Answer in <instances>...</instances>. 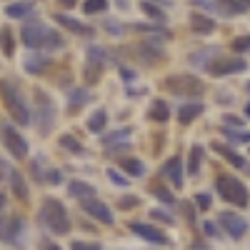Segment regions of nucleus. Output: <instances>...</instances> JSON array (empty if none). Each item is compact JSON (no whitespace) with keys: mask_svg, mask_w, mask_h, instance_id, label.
<instances>
[{"mask_svg":"<svg viewBox=\"0 0 250 250\" xmlns=\"http://www.w3.org/2000/svg\"><path fill=\"white\" fill-rule=\"evenodd\" d=\"M20 38L28 48H35V50H55V48H62V38L43 25V23H28L23 30H20Z\"/></svg>","mask_w":250,"mask_h":250,"instance_id":"f257e3e1","label":"nucleus"},{"mask_svg":"<svg viewBox=\"0 0 250 250\" xmlns=\"http://www.w3.org/2000/svg\"><path fill=\"white\" fill-rule=\"evenodd\" d=\"M40 220H43V225L50 228L55 235L70 233L68 210H65V205H62L60 200H55V198H45L43 200V208H40Z\"/></svg>","mask_w":250,"mask_h":250,"instance_id":"f03ea898","label":"nucleus"},{"mask_svg":"<svg viewBox=\"0 0 250 250\" xmlns=\"http://www.w3.org/2000/svg\"><path fill=\"white\" fill-rule=\"evenodd\" d=\"M0 98H3L10 118H13L18 125H28V123H30V110H28V105L23 103L18 88L13 85L10 80H0Z\"/></svg>","mask_w":250,"mask_h":250,"instance_id":"7ed1b4c3","label":"nucleus"},{"mask_svg":"<svg viewBox=\"0 0 250 250\" xmlns=\"http://www.w3.org/2000/svg\"><path fill=\"white\" fill-rule=\"evenodd\" d=\"M215 188H218V193H220L223 200L233 203V205H238V208H245L248 200H250L248 188H245L238 178H233V175H220V178L215 180Z\"/></svg>","mask_w":250,"mask_h":250,"instance_id":"20e7f679","label":"nucleus"},{"mask_svg":"<svg viewBox=\"0 0 250 250\" xmlns=\"http://www.w3.org/2000/svg\"><path fill=\"white\" fill-rule=\"evenodd\" d=\"M165 88L180 98H195V95H203L205 90V85L195 75H170L165 80Z\"/></svg>","mask_w":250,"mask_h":250,"instance_id":"39448f33","label":"nucleus"},{"mask_svg":"<svg viewBox=\"0 0 250 250\" xmlns=\"http://www.w3.org/2000/svg\"><path fill=\"white\" fill-rule=\"evenodd\" d=\"M35 118H38V128L40 133H48L50 130V125L55 120V108H53V103L48 98V93L43 90H35Z\"/></svg>","mask_w":250,"mask_h":250,"instance_id":"423d86ee","label":"nucleus"},{"mask_svg":"<svg viewBox=\"0 0 250 250\" xmlns=\"http://www.w3.org/2000/svg\"><path fill=\"white\" fill-rule=\"evenodd\" d=\"M23 235V220L18 215H10V218H3L0 220V240L8 243V245H15Z\"/></svg>","mask_w":250,"mask_h":250,"instance_id":"0eeeda50","label":"nucleus"},{"mask_svg":"<svg viewBox=\"0 0 250 250\" xmlns=\"http://www.w3.org/2000/svg\"><path fill=\"white\" fill-rule=\"evenodd\" d=\"M248 68V62L240 60V58H218L213 65H208V70H210L213 75H235V73H243Z\"/></svg>","mask_w":250,"mask_h":250,"instance_id":"6e6552de","label":"nucleus"},{"mask_svg":"<svg viewBox=\"0 0 250 250\" xmlns=\"http://www.w3.org/2000/svg\"><path fill=\"white\" fill-rule=\"evenodd\" d=\"M3 140H5V148L15 158H25L28 155V143H25L23 135L13 128V125H5V128H3Z\"/></svg>","mask_w":250,"mask_h":250,"instance_id":"1a4fd4ad","label":"nucleus"},{"mask_svg":"<svg viewBox=\"0 0 250 250\" xmlns=\"http://www.w3.org/2000/svg\"><path fill=\"white\" fill-rule=\"evenodd\" d=\"M220 225L228 230V235L235 238V240L248 233V220L240 218V215H235V213H220Z\"/></svg>","mask_w":250,"mask_h":250,"instance_id":"9d476101","label":"nucleus"},{"mask_svg":"<svg viewBox=\"0 0 250 250\" xmlns=\"http://www.w3.org/2000/svg\"><path fill=\"white\" fill-rule=\"evenodd\" d=\"M130 230L138 233L140 238H145L148 243H155V245H168L170 243L163 230H158V228H153V225H145V223H130Z\"/></svg>","mask_w":250,"mask_h":250,"instance_id":"9b49d317","label":"nucleus"},{"mask_svg":"<svg viewBox=\"0 0 250 250\" xmlns=\"http://www.w3.org/2000/svg\"><path fill=\"white\" fill-rule=\"evenodd\" d=\"M83 210H85L88 215H93V218H98L100 223H113V213H110V208L105 205V203H100V200H95V198H85L83 200Z\"/></svg>","mask_w":250,"mask_h":250,"instance_id":"f8f14e48","label":"nucleus"},{"mask_svg":"<svg viewBox=\"0 0 250 250\" xmlns=\"http://www.w3.org/2000/svg\"><path fill=\"white\" fill-rule=\"evenodd\" d=\"M163 173H165V178H168L175 188H180V185H183V160H180L178 155H175V158H170L168 163H165Z\"/></svg>","mask_w":250,"mask_h":250,"instance_id":"ddd939ff","label":"nucleus"},{"mask_svg":"<svg viewBox=\"0 0 250 250\" xmlns=\"http://www.w3.org/2000/svg\"><path fill=\"white\" fill-rule=\"evenodd\" d=\"M215 5L225 15H238V13L250 10V0H215Z\"/></svg>","mask_w":250,"mask_h":250,"instance_id":"4468645a","label":"nucleus"},{"mask_svg":"<svg viewBox=\"0 0 250 250\" xmlns=\"http://www.w3.org/2000/svg\"><path fill=\"white\" fill-rule=\"evenodd\" d=\"M55 23L62 25V28H68V30H73V33H78V35H90V33H93L88 25L78 23L75 18H68V15H55Z\"/></svg>","mask_w":250,"mask_h":250,"instance_id":"2eb2a0df","label":"nucleus"},{"mask_svg":"<svg viewBox=\"0 0 250 250\" xmlns=\"http://www.w3.org/2000/svg\"><path fill=\"white\" fill-rule=\"evenodd\" d=\"M190 28L195 30V33H203V35H208V33H213L215 30V20H210L208 15H193L190 18Z\"/></svg>","mask_w":250,"mask_h":250,"instance_id":"dca6fc26","label":"nucleus"},{"mask_svg":"<svg viewBox=\"0 0 250 250\" xmlns=\"http://www.w3.org/2000/svg\"><path fill=\"white\" fill-rule=\"evenodd\" d=\"M213 150L218 153V155H223L230 165H235V168H243L245 165V160H243V155H238V153H233L230 148H225V145H220V143H213Z\"/></svg>","mask_w":250,"mask_h":250,"instance_id":"f3484780","label":"nucleus"},{"mask_svg":"<svg viewBox=\"0 0 250 250\" xmlns=\"http://www.w3.org/2000/svg\"><path fill=\"white\" fill-rule=\"evenodd\" d=\"M68 190H70V195H75V198H80V200H85V198H95V188H93V185H88V183H80V180H73Z\"/></svg>","mask_w":250,"mask_h":250,"instance_id":"a211bd4d","label":"nucleus"},{"mask_svg":"<svg viewBox=\"0 0 250 250\" xmlns=\"http://www.w3.org/2000/svg\"><path fill=\"white\" fill-rule=\"evenodd\" d=\"M203 113V105H200V103H190V105H183L180 108V113H178V118H180V123H193L198 115Z\"/></svg>","mask_w":250,"mask_h":250,"instance_id":"6ab92c4d","label":"nucleus"},{"mask_svg":"<svg viewBox=\"0 0 250 250\" xmlns=\"http://www.w3.org/2000/svg\"><path fill=\"white\" fill-rule=\"evenodd\" d=\"M170 118V110H168V105H165V100H155L153 103V108H150V120H155V123H165Z\"/></svg>","mask_w":250,"mask_h":250,"instance_id":"aec40b11","label":"nucleus"},{"mask_svg":"<svg viewBox=\"0 0 250 250\" xmlns=\"http://www.w3.org/2000/svg\"><path fill=\"white\" fill-rule=\"evenodd\" d=\"M10 188H13V193L20 200L28 198V188H25V180H23V175H20V173H10Z\"/></svg>","mask_w":250,"mask_h":250,"instance_id":"412c9836","label":"nucleus"},{"mask_svg":"<svg viewBox=\"0 0 250 250\" xmlns=\"http://www.w3.org/2000/svg\"><path fill=\"white\" fill-rule=\"evenodd\" d=\"M105 123H108L105 110H95V113L90 115V120H88V130H90V133H100L103 128H105Z\"/></svg>","mask_w":250,"mask_h":250,"instance_id":"4be33fe9","label":"nucleus"},{"mask_svg":"<svg viewBox=\"0 0 250 250\" xmlns=\"http://www.w3.org/2000/svg\"><path fill=\"white\" fill-rule=\"evenodd\" d=\"M88 98H90V93L88 90H75L73 95H70V103H68V110H80L83 105H85V103H88Z\"/></svg>","mask_w":250,"mask_h":250,"instance_id":"5701e85b","label":"nucleus"},{"mask_svg":"<svg viewBox=\"0 0 250 250\" xmlns=\"http://www.w3.org/2000/svg\"><path fill=\"white\" fill-rule=\"evenodd\" d=\"M200 160H203V148L200 145H193L190 148V163H188V173L195 175L200 170Z\"/></svg>","mask_w":250,"mask_h":250,"instance_id":"b1692460","label":"nucleus"},{"mask_svg":"<svg viewBox=\"0 0 250 250\" xmlns=\"http://www.w3.org/2000/svg\"><path fill=\"white\" fill-rule=\"evenodd\" d=\"M120 168H123V170H128L130 175H143V173H145L143 163L135 160V158H123V160H120Z\"/></svg>","mask_w":250,"mask_h":250,"instance_id":"393cba45","label":"nucleus"},{"mask_svg":"<svg viewBox=\"0 0 250 250\" xmlns=\"http://www.w3.org/2000/svg\"><path fill=\"white\" fill-rule=\"evenodd\" d=\"M30 10H33V3H15V5H8L5 8V13L10 18H25Z\"/></svg>","mask_w":250,"mask_h":250,"instance_id":"a878e982","label":"nucleus"},{"mask_svg":"<svg viewBox=\"0 0 250 250\" xmlns=\"http://www.w3.org/2000/svg\"><path fill=\"white\" fill-rule=\"evenodd\" d=\"M140 8H143V13H145V15H150L153 20H158V23H163V20H165V13H163L158 5L148 3V0H143V3H140Z\"/></svg>","mask_w":250,"mask_h":250,"instance_id":"bb28decb","label":"nucleus"},{"mask_svg":"<svg viewBox=\"0 0 250 250\" xmlns=\"http://www.w3.org/2000/svg\"><path fill=\"white\" fill-rule=\"evenodd\" d=\"M108 8V0H85L83 3V10H85L88 15H93V13H103Z\"/></svg>","mask_w":250,"mask_h":250,"instance_id":"cd10ccee","label":"nucleus"},{"mask_svg":"<svg viewBox=\"0 0 250 250\" xmlns=\"http://www.w3.org/2000/svg\"><path fill=\"white\" fill-rule=\"evenodd\" d=\"M223 135H225V138H230L233 143H248V140H250V133H248V130H233V128H225V130H223Z\"/></svg>","mask_w":250,"mask_h":250,"instance_id":"c85d7f7f","label":"nucleus"},{"mask_svg":"<svg viewBox=\"0 0 250 250\" xmlns=\"http://www.w3.org/2000/svg\"><path fill=\"white\" fill-rule=\"evenodd\" d=\"M3 53H5L8 58L15 53V48H13V30H10V28L3 30Z\"/></svg>","mask_w":250,"mask_h":250,"instance_id":"c756f323","label":"nucleus"},{"mask_svg":"<svg viewBox=\"0 0 250 250\" xmlns=\"http://www.w3.org/2000/svg\"><path fill=\"white\" fill-rule=\"evenodd\" d=\"M45 65H48V58H35V62H33V60L25 62V70H28V73H40Z\"/></svg>","mask_w":250,"mask_h":250,"instance_id":"7c9ffc66","label":"nucleus"},{"mask_svg":"<svg viewBox=\"0 0 250 250\" xmlns=\"http://www.w3.org/2000/svg\"><path fill=\"white\" fill-rule=\"evenodd\" d=\"M233 50H235V53H245V50H250V35H240V38H235V40H233Z\"/></svg>","mask_w":250,"mask_h":250,"instance_id":"2f4dec72","label":"nucleus"},{"mask_svg":"<svg viewBox=\"0 0 250 250\" xmlns=\"http://www.w3.org/2000/svg\"><path fill=\"white\" fill-rule=\"evenodd\" d=\"M153 195H155V198H160L163 203H168V205H170V203H175V200H173V195H170V190H165L163 185H153Z\"/></svg>","mask_w":250,"mask_h":250,"instance_id":"473e14b6","label":"nucleus"},{"mask_svg":"<svg viewBox=\"0 0 250 250\" xmlns=\"http://www.w3.org/2000/svg\"><path fill=\"white\" fill-rule=\"evenodd\" d=\"M60 145H62V148H68V150H75V153L83 150V148H80V143H78L73 135H62V138H60Z\"/></svg>","mask_w":250,"mask_h":250,"instance_id":"72a5a7b5","label":"nucleus"},{"mask_svg":"<svg viewBox=\"0 0 250 250\" xmlns=\"http://www.w3.org/2000/svg\"><path fill=\"white\" fill-rule=\"evenodd\" d=\"M128 135H130V128H123V130H118V133H113V135H105V140H103V143H105V145H113L115 140L128 138Z\"/></svg>","mask_w":250,"mask_h":250,"instance_id":"f704fd0d","label":"nucleus"},{"mask_svg":"<svg viewBox=\"0 0 250 250\" xmlns=\"http://www.w3.org/2000/svg\"><path fill=\"white\" fill-rule=\"evenodd\" d=\"M195 203H198L200 210H208V208H210V195H208V193H198L195 195Z\"/></svg>","mask_w":250,"mask_h":250,"instance_id":"c9c22d12","label":"nucleus"},{"mask_svg":"<svg viewBox=\"0 0 250 250\" xmlns=\"http://www.w3.org/2000/svg\"><path fill=\"white\" fill-rule=\"evenodd\" d=\"M108 178H110V180H113V183H115V185H128V183H130V180H128V178H125V175H120V173H115V170H113V168H110V170H108Z\"/></svg>","mask_w":250,"mask_h":250,"instance_id":"e433bc0d","label":"nucleus"},{"mask_svg":"<svg viewBox=\"0 0 250 250\" xmlns=\"http://www.w3.org/2000/svg\"><path fill=\"white\" fill-rule=\"evenodd\" d=\"M123 210H128V208H133V205H138V198H133V195H125V198H120V203H118Z\"/></svg>","mask_w":250,"mask_h":250,"instance_id":"4c0bfd02","label":"nucleus"},{"mask_svg":"<svg viewBox=\"0 0 250 250\" xmlns=\"http://www.w3.org/2000/svg\"><path fill=\"white\" fill-rule=\"evenodd\" d=\"M73 250H100V245L98 243H73Z\"/></svg>","mask_w":250,"mask_h":250,"instance_id":"58836bf2","label":"nucleus"},{"mask_svg":"<svg viewBox=\"0 0 250 250\" xmlns=\"http://www.w3.org/2000/svg\"><path fill=\"white\" fill-rule=\"evenodd\" d=\"M150 215H153V218H158V220H163V223H168V225L173 223V218H170V215H165V213H160V210H153Z\"/></svg>","mask_w":250,"mask_h":250,"instance_id":"ea45409f","label":"nucleus"},{"mask_svg":"<svg viewBox=\"0 0 250 250\" xmlns=\"http://www.w3.org/2000/svg\"><path fill=\"white\" fill-rule=\"evenodd\" d=\"M223 120H225L228 125H243V120H240V118H235V115H225Z\"/></svg>","mask_w":250,"mask_h":250,"instance_id":"a19ab883","label":"nucleus"},{"mask_svg":"<svg viewBox=\"0 0 250 250\" xmlns=\"http://www.w3.org/2000/svg\"><path fill=\"white\" fill-rule=\"evenodd\" d=\"M205 233H208V235H218V228H215L213 223H205Z\"/></svg>","mask_w":250,"mask_h":250,"instance_id":"79ce46f5","label":"nucleus"},{"mask_svg":"<svg viewBox=\"0 0 250 250\" xmlns=\"http://www.w3.org/2000/svg\"><path fill=\"white\" fill-rule=\"evenodd\" d=\"M58 3H60V5H65V8H73L78 0H58Z\"/></svg>","mask_w":250,"mask_h":250,"instance_id":"37998d69","label":"nucleus"},{"mask_svg":"<svg viewBox=\"0 0 250 250\" xmlns=\"http://www.w3.org/2000/svg\"><path fill=\"white\" fill-rule=\"evenodd\" d=\"M43 250H60V248H58L55 243H45V245H43Z\"/></svg>","mask_w":250,"mask_h":250,"instance_id":"c03bdc74","label":"nucleus"},{"mask_svg":"<svg viewBox=\"0 0 250 250\" xmlns=\"http://www.w3.org/2000/svg\"><path fill=\"white\" fill-rule=\"evenodd\" d=\"M3 205H5V195L0 193V210H3Z\"/></svg>","mask_w":250,"mask_h":250,"instance_id":"a18cd8bd","label":"nucleus"},{"mask_svg":"<svg viewBox=\"0 0 250 250\" xmlns=\"http://www.w3.org/2000/svg\"><path fill=\"white\" fill-rule=\"evenodd\" d=\"M245 115H248V118H250V103H248V108H245Z\"/></svg>","mask_w":250,"mask_h":250,"instance_id":"49530a36","label":"nucleus"},{"mask_svg":"<svg viewBox=\"0 0 250 250\" xmlns=\"http://www.w3.org/2000/svg\"><path fill=\"white\" fill-rule=\"evenodd\" d=\"M248 88H250V85H248Z\"/></svg>","mask_w":250,"mask_h":250,"instance_id":"de8ad7c7","label":"nucleus"}]
</instances>
